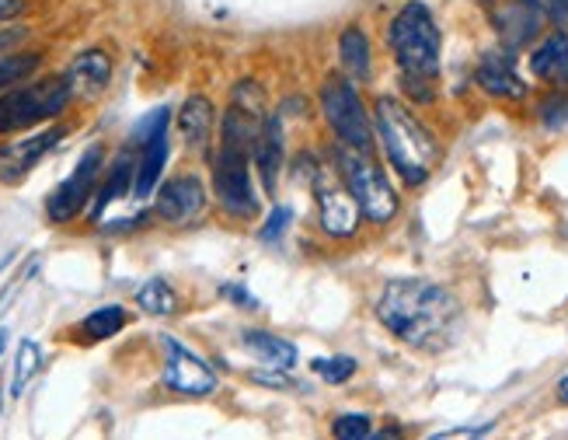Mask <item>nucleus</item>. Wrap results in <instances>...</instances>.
I'll list each match as a JSON object with an SVG mask.
<instances>
[{"instance_id": "4", "label": "nucleus", "mask_w": 568, "mask_h": 440, "mask_svg": "<svg viewBox=\"0 0 568 440\" xmlns=\"http://www.w3.org/2000/svg\"><path fill=\"white\" fill-rule=\"evenodd\" d=\"M374 133L387 154V164L398 171L405 186H426L439 164V140L402 98L381 94L374 102Z\"/></svg>"}, {"instance_id": "2", "label": "nucleus", "mask_w": 568, "mask_h": 440, "mask_svg": "<svg viewBox=\"0 0 568 440\" xmlns=\"http://www.w3.org/2000/svg\"><path fill=\"white\" fill-rule=\"evenodd\" d=\"M262 119L248 109L231 106L227 116H220V143L216 154H210L213 168V200L231 220H255L262 200L252 182L255 168V140L262 130Z\"/></svg>"}, {"instance_id": "21", "label": "nucleus", "mask_w": 568, "mask_h": 440, "mask_svg": "<svg viewBox=\"0 0 568 440\" xmlns=\"http://www.w3.org/2000/svg\"><path fill=\"white\" fill-rule=\"evenodd\" d=\"M241 347H244V353H252L262 367H273V371H286V374L296 367V357H301L290 339L268 332V329L241 332Z\"/></svg>"}, {"instance_id": "7", "label": "nucleus", "mask_w": 568, "mask_h": 440, "mask_svg": "<svg viewBox=\"0 0 568 440\" xmlns=\"http://www.w3.org/2000/svg\"><path fill=\"white\" fill-rule=\"evenodd\" d=\"M317 102H321V116H325V122L342 143L359 147V151H374V143H377L374 112L366 109L363 94L349 73H332V78L321 81Z\"/></svg>"}, {"instance_id": "32", "label": "nucleus", "mask_w": 568, "mask_h": 440, "mask_svg": "<svg viewBox=\"0 0 568 440\" xmlns=\"http://www.w3.org/2000/svg\"><path fill=\"white\" fill-rule=\"evenodd\" d=\"M317 171H321V161L314 154H296V161H293V179H301L304 186H314Z\"/></svg>"}, {"instance_id": "18", "label": "nucleus", "mask_w": 568, "mask_h": 440, "mask_svg": "<svg viewBox=\"0 0 568 440\" xmlns=\"http://www.w3.org/2000/svg\"><path fill=\"white\" fill-rule=\"evenodd\" d=\"M175 122H179V133H182L189 151H206L220 116H216V106L206 94H189L179 109V116H175Z\"/></svg>"}, {"instance_id": "16", "label": "nucleus", "mask_w": 568, "mask_h": 440, "mask_svg": "<svg viewBox=\"0 0 568 440\" xmlns=\"http://www.w3.org/2000/svg\"><path fill=\"white\" fill-rule=\"evenodd\" d=\"M63 78L73 91V98H102L105 88L112 84V57L105 49H84L70 60V67L63 70Z\"/></svg>"}, {"instance_id": "23", "label": "nucleus", "mask_w": 568, "mask_h": 440, "mask_svg": "<svg viewBox=\"0 0 568 440\" xmlns=\"http://www.w3.org/2000/svg\"><path fill=\"white\" fill-rule=\"evenodd\" d=\"M338 63L342 70L349 73L356 84H366L374 78V49H369V39L359 24H349L338 36Z\"/></svg>"}, {"instance_id": "30", "label": "nucleus", "mask_w": 568, "mask_h": 440, "mask_svg": "<svg viewBox=\"0 0 568 440\" xmlns=\"http://www.w3.org/2000/svg\"><path fill=\"white\" fill-rule=\"evenodd\" d=\"M290 224H293V210H290L286 203H276L273 210H268V217H265V224H262L258 238H262L265 244H276V241L286 234Z\"/></svg>"}, {"instance_id": "28", "label": "nucleus", "mask_w": 568, "mask_h": 440, "mask_svg": "<svg viewBox=\"0 0 568 440\" xmlns=\"http://www.w3.org/2000/svg\"><path fill=\"white\" fill-rule=\"evenodd\" d=\"M332 437H338V440H366V437H374V420H369L366 412H345V416H335Z\"/></svg>"}, {"instance_id": "8", "label": "nucleus", "mask_w": 568, "mask_h": 440, "mask_svg": "<svg viewBox=\"0 0 568 440\" xmlns=\"http://www.w3.org/2000/svg\"><path fill=\"white\" fill-rule=\"evenodd\" d=\"M102 171H105V147L91 143L78 158V164H73L70 176L49 192V200H45L49 224H70V220L88 213L94 192H98V182H102Z\"/></svg>"}, {"instance_id": "17", "label": "nucleus", "mask_w": 568, "mask_h": 440, "mask_svg": "<svg viewBox=\"0 0 568 440\" xmlns=\"http://www.w3.org/2000/svg\"><path fill=\"white\" fill-rule=\"evenodd\" d=\"M283 161H286V137H283V119L276 112V116L262 119V130L255 140V171H258V179L268 196H276V189H280Z\"/></svg>"}, {"instance_id": "3", "label": "nucleus", "mask_w": 568, "mask_h": 440, "mask_svg": "<svg viewBox=\"0 0 568 440\" xmlns=\"http://www.w3.org/2000/svg\"><path fill=\"white\" fill-rule=\"evenodd\" d=\"M387 46L394 63L402 70V88L415 102H436V78H439V53L443 36L439 24L423 0H408L387 24Z\"/></svg>"}, {"instance_id": "11", "label": "nucleus", "mask_w": 568, "mask_h": 440, "mask_svg": "<svg viewBox=\"0 0 568 440\" xmlns=\"http://www.w3.org/2000/svg\"><path fill=\"white\" fill-rule=\"evenodd\" d=\"M161 347H164V388L168 391H175V396H185V399L213 396L216 374L200 353L182 347L175 336H161Z\"/></svg>"}, {"instance_id": "19", "label": "nucleus", "mask_w": 568, "mask_h": 440, "mask_svg": "<svg viewBox=\"0 0 568 440\" xmlns=\"http://www.w3.org/2000/svg\"><path fill=\"white\" fill-rule=\"evenodd\" d=\"M530 70L537 81L568 91V29H558L537 42V49L530 53Z\"/></svg>"}, {"instance_id": "12", "label": "nucleus", "mask_w": 568, "mask_h": 440, "mask_svg": "<svg viewBox=\"0 0 568 440\" xmlns=\"http://www.w3.org/2000/svg\"><path fill=\"white\" fill-rule=\"evenodd\" d=\"M206 186L200 176H175L168 179L164 186H158V200H154V217L164 220V224H195L203 213H206Z\"/></svg>"}, {"instance_id": "27", "label": "nucleus", "mask_w": 568, "mask_h": 440, "mask_svg": "<svg viewBox=\"0 0 568 440\" xmlns=\"http://www.w3.org/2000/svg\"><path fill=\"white\" fill-rule=\"evenodd\" d=\"M311 371L325 381V384H345L356 371H359V363L353 357H317L311 363Z\"/></svg>"}, {"instance_id": "29", "label": "nucleus", "mask_w": 568, "mask_h": 440, "mask_svg": "<svg viewBox=\"0 0 568 440\" xmlns=\"http://www.w3.org/2000/svg\"><path fill=\"white\" fill-rule=\"evenodd\" d=\"M537 116H540V122H545L548 130H561V127H568V91H561V88H555L545 102L537 106Z\"/></svg>"}, {"instance_id": "31", "label": "nucleus", "mask_w": 568, "mask_h": 440, "mask_svg": "<svg viewBox=\"0 0 568 440\" xmlns=\"http://www.w3.org/2000/svg\"><path fill=\"white\" fill-rule=\"evenodd\" d=\"M231 94H234L237 109H248L255 116H265V91L258 88V81H237Z\"/></svg>"}, {"instance_id": "6", "label": "nucleus", "mask_w": 568, "mask_h": 440, "mask_svg": "<svg viewBox=\"0 0 568 440\" xmlns=\"http://www.w3.org/2000/svg\"><path fill=\"white\" fill-rule=\"evenodd\" d=\"M70 102H73V91L63 73L0 91V137L24 133L32 127H42V122H53L57 116L67 112Z\"/></svg>"}, {"instance_id": "36", "label": "nucleus", "mask_w": 568, "mask_h": 440, "mask_svg": "<svg viewBox=\"0 0 568 440\" xmlns=\"http://www.w3.org/2000/svg\"><path fill=\"white\" fill-rule=\"evenodd\" d=\"M24 11V0H0V21H11Z\"/></svg>"}, {"instance_id": "5", "label": "nucleus", "mask_w": 568, "mask_h": 440, "mask_svg": "<svg viewBox=\"0 0 568 440\" xmlns=\"http://www.w3.org/2000/svg\"><path fill=\"white\" fill-rule=\"evenodd\" d=\"M332 164L342 176L345 189L353 192V200L359 203L363 220L384 228V224H390L394 217H398L402 200H398V192H394L387 171L374 158V151H359V147H349V143L338 140L332 147Z\"/></svg>"}, {"instance_id": "14", "label": "nucleus", "mask_w": 568, "mask_h": 440, "mask_svg": "<svg viewBox=\"0 0 568 440\" xmlns=\"http://www.w3.org/2000/svg\"><path fill=\"white\" fill-rule=\"evenodd\" d=\"M475 81L485 94L491 98H503V102H524L527 98V81L520 78V70H516V60H513V49H496V53H485L478 60V70H475Z\"/></svg>"}, {"instance_id": "25", "label": "nucleus", "mask_w": 568, "mask_h": 440, "mask_svg": "<svg viewBox=\"0 0 568 440\" xmlns=\"http://www.w3.org/2000/svg\"><path fill=\"white\" fill-rule=\"evenodd\" d=\"M42 367V347L36 339H21L18 353H14V371H11V399H21L24 388L32 384V378Z\"/></svg>"}, {"instance_id": "33", "label": "nucleus", "mask_w": 568, "mask_h": 440, "mask_svg": "<svg viewBox=\"0 0 568 440\" xmlns=\"http://www.w3.org/2000/svg\"><path fill=\"white\" fill-rule=\"evenodd\" d=\"M220 293H224V298H227L231 304H237V308H248V311L258 308V301L252 298L248 287H244V283H224V287H220Z\"/></svg>"}, {"instance_id": "20", "label": "nucleus", "mask_w": 568, "mask_h": 440, "mask_svg": "<svg viewBox=\"0 0 568 440\" xmlns=\"http://www.w3.org/2000/svg\"><path fill=\"white\" fill-rule=\"evenodd\" d=\"M168 154H171V143H168V130L146 137L140 143V158H136V182H133V200L143 203L151 200L158 192V182L164 176V164H168Z\"/></svg>"}, {"instance_id": "15", "label": "nucleus", "mask_w": 568, "mask_h": 440, "mask_svg": "<svg viewBox=\"0 0 568 440\" xmlns=\"http://www.w3.org/2000/svg\"><path fill=\"white\" fill-rule=\"evenodd\" d=\"M133 182H136V154L126 147V151H119V158L105 171V179L98 182V192H94V200L88 207V220H91V224H102V217L119 200H130V196H133Z\"/></svg>"}, {"instance_id": "10", "label": "nucleus", "mask_w": 568, "mask_h": 440, "mask_svg": "<svg viewBox=\"0 0 568 440\" xmlns=\"http://www.w3.org/2000/svg\"><path fill=\"white\" fill-rule=\"evenodd\" d=\"M311 189H314V200H317V224H321V231H325L328 238H335V241L353 238L359 231L363 210L353 200V192L345 189V182L335 171V164L332 168L321 164V171H317V179H314Z\"/></svg>"}, {"instance_id": "9", "label": "nucleus", "mask_w": 568, "mask_h": 440, "mask_svg": "<svg viewBox=\"0 0 568 440\" xmlns=\"http://www.w3.org/2000/svg\"><path fill=\"white\" fill-rule=\"evenodd\" d=\"M478 4L503 49H513V53L537 42L548 24L545 0H478Z\"/></svg>"}, {"instance_id": "1", "label": "nucleus", "mask_w": 568, "mask_h": 440, "mask_svg": "<svg viewBox=\"0 0 568 440\" xmlns=\"http://www.w3.org/2000/svg\"><path fill=\"white\" fill-rule=\"evenodd\" d=\"M374 314L402 347L423 353L454 347L464 326V308L454 290L433 280H390L381 290Z\"/></svg>"}, {"instance_id": "38", "label": "nucleus", "mask_w": 568, "mask_h": 440, "mask_svg": "<svg viewBox=\"0 0 568 440\" xmlns=\"http://www.w3.org/2000/svg\"><path fill=\"white\" fill-rule=\"evenodd\" d=\"M4 350H8V329H0V357H4Z\"/></svg>"}, {"instance_id": "35", "label": "nucleus", "mask_w": 568, "mask_h": 440, "mask_svg": "<svg viewBox=\"0 0 568 440\" xmlns=\"http://www.w3.org/2000/svg\"><path fill=\"white\" fill-rule=\"evenodd\" d=\"M24 36H29V29H24V24H11V29H0V49L18 46Z\"/></svg>"}, {"instance_id": "26", "label": "nucleus", "mask_w": 568, "mask_h": 440, "mask_svg": "<svg viewBox=\"0 0 568 440\" xmlns=\"http://www.w3.org/2000/svg\"><path fill=\"white\" fill-rule=\"evenodd\" d=\"M39 67H42L39 53H8V57H0V91L29 81Z\"/></svg>"}, {"instance_id": "22", "label": "nucleus", "mask_w": 568, "mask_h": 440, "mask_svg": "<svg viewBox=\"0 0 568 440\" xmlns=\"http://www.w3.org/2000/svg\"><path fill=\"white\" fill-rule=\"evenodd\" d=\"M126 326H130V311L126 308H122V304H102V308L88 311L81 322L70 329V336L78 342H84V347H91V342L115 339Z\"/></svg>"}, {"instance_id": "24", "label": "nucleus", "mask_w": 568, "mask_h": 440, "mask_svg": "<svg viewBox=\"0 0 568 440\" xmlns=\"http://www.w3.org/2000/svg\"><path fill=\"white\" fill-rule=\"evenodd\" d=\"M136 308L154 318H171V314H179V293L168 280H146L136 290Z\"/></svg>"}, {"instance_id": "37", "label": "nucleus", "mask_w": 568, "mask_h": 440, "mask_svg": "<svg viewBox=\"0 0 568 440\" xmlns=\"http://www.w3.org/2000/svg\"><path fill=\"white\" fill-rule=\"evenodd\" d=\"M558 402H561V406H568V378H561V381H558Z\"/></svg>"}, {"instance_id": "34", "label": "nucleus", "mask_w": 568, "mask_h": 440, "mask_svg": "<svg viewBox=\"0 0 568 440\" xmlns=\"http://www.w3.org/2000/svg\"><path fill=\"white\" fill-rule=\"evenodd\" d=\"M545 11L558 29H568V0H545Z\"/></svg>"}, {"instance_id": "13", "label": "nucleus", "mask_w": 568, "mask_h": 440, "mask_svg": "<svg viewBox=\"0 0 568 440\" xmlns=\"http://www.w3.org/2000/svg\"><path fill=\"white\" fill-rule=\"evenodd\" d=\"M67 140V127H45L24 140L14 143H0V182L18 186L21 179H29V171L53 151V147Z\"/></svg>"}]
</instances>
